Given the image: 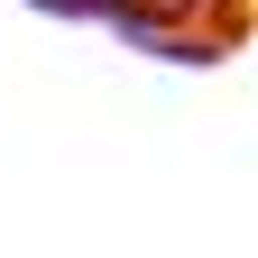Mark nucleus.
<instances>
[{
	"label": "nucleus",
	"instance_id": "nucleus-1",
	"mask_svg": "<svg viewBox=\"0 0 258 258\" xmlns=\"http://www.w3.org/2000/svg\"><path fill=\"white\" fill-rule=\"evenodd\" d=\"M37 10H64V19H102L111 0H37Z\"/></svg>",
	"mask_w": 258,
	"mask_h": 258
}]
</instances>
